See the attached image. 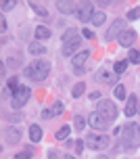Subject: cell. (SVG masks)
I'll return each instance as SVG.
<instances>
[{"label":"cell","instance_id":"obj_33","mask_svg":"<svg viewBox=\"0 0 140 159\" xmlns=\"http://www.w3.org/2000/svg\"><path fill=\"white\" fill-rule=\"evenodd\" d=\"M82 36H84V38H88V40H92V38H94V32H92V30H88V27H86L84 32H82Z\"/></svg>","mask_w":140,"mask_h":159},{"label":"cell","instance_id":"obj_5","mask_svg":"<svg viewBox=\"0 0 140 159\" xmlns=\"http://www.w3.org/2000/svg\"><path fill=\"white\" fill-rule=\"evenodd\" d=\"M29 96H31V88L19 86V90H17L15 96H13V109H21V107L29 101Z\"/></svg>","mask_w":140,"mask_h":159},{"label":"cell","instance_id":"obj_30","mask_svg":"<svg viewBox=\"0 0 140 159\" xmlns=\"http://www.w3.org/2000/svg\"><path fill=\"white\" fill-rule=\"evenodd\" d=\"M15 7H17L15 0H8V2L4 0V2H2V11H11V8H15Z\"/></svg>","mask_w":140,"mask_h":159},{"label":"cell","instance_id":"obj_21","mask_svg":"<svg viewBox=\"0 0 140 159\" xmlns=\"http://www.w3.org/2000/svg\"><path fill=\"white\" fill-rule=\"evenodd\" d=\"M128 69V61H117L115 63V67H113V71L117 73V75H121V73Z\"/></svg>","mask_w":140,"mask_h":159},{"label":"cell","instance_id":"obj_2","mask_svg":"<svg viewBox=\"0 0 140 159\" xmlns=\"http://www.w3.org/2000/svg\"><path fill=\"white\" fill-rule=\"evenodd\" d=\"M48 71H50V63H48L46 59H36L34 63H29L25 67V75L31 80H36V82H42V80H46Z\"/></svg>","mask_w":140,"mask_h":159},{"label":"cell","instance_id":"obj_14","mask_svg":"<svg viewBox=\"0 0 140 159\" xmlns=\"http://www.w3.org/2000/svg\"><path fill=\"white\" fill-rule=\"evenodd\" d=\"M56 8H59L61 13H78L75 2H65V0H59V2H56Z\"/></svg>","mask_w":140,"mask_h":159},{"label":"cell","instance_id":"obj_32","mask_svg":"<svg viewBox=\"0 0 140 159\" xmlns=\"http://www.w3.org/2000/svg\"><path fill=\"white\" fill-rule=\"evenodd\" d=\"M52 115H55V113H52V109H44V111H42V119H50Z\"/></svg>","mask_w":140,"mask_h":159},{"label":"cell","instance_id":"obj_15","mask_svg":"<svg viewBox=\"0 0 140 159\" xmlns=\"http://www.w3.org/2000/svg\"><path fill=\"white\" fill-rule=\"evenodd\" d=\"M96 80H98V82H107V84H115L117 82V73H109L107 69H101Z\"/></svg>","mask_w":140,"mask_h":159},{"label":"cell","instance_id":"obj_8","mask_svg":"<svg viewBox=\"0 0 140 159\" xmlns=\"http://www.w3.org/2000/svg\"><path fill=\"white\" fill-rule=\"evenodd\" d=\"M79 44H82V38H79V34H78L75 38H71L69 42L63 44V55H65V57H71V55L75 57V50L79 48Z\"/></svg>","mask_w":140,"mask_h":159},{"label":"cell","instance_id":"obj_31","mask_svg":"<svg viewBox=\"0 0 140 159\" xmlns=\"http://www.w3.org/2000/svg\"><path fill=\"white\" fill-rule=\"evenodd\" d=\"M29 157H31V149H27V151L17 153V155H15V159H29Z\"/></svg>","mask_w":140,"mask_h":159},{"label":"cell","instance_id":"obj_4","mask_svg":"<svg viewBox=\"0 0 140 159\" xmlns=\"http://www.w3.org/2000/svg\"><path fill=\"white\" fill-rule=\"evenodd\" d=\"M109 136L105 134H94V132H90V134L86 136V144L90 147V149H94V151H101V149H107L109 147Z\"/></svg>","mask_w":140,"mask_h":159},{"label":"cell","instance_id":"obj_36","mask_svg":"<svg viewBox=\"0 0 140 159\" xmlns=\"http://www.w3.org/2000/svg\"><path fill=\"white\" fill-rule=\"evenodd\" d=\"M0 75L7 78V65H4V63H0Z\"/></svg>","mask_w":140,"mask_h":159},{"label":"cell","instance_id":"obj_34","mask_svg":"<svg viewBox=\"0 0 140 159\" xmlns=\"http://www.w3.org/2000/svg\"><path fill=\"white\" fill-rule=\"evenodd\" d=\"M84 143H86V140H75V153H82V149H84Z\"/></svg>","mask_w":140,"mask_h":159},{"label":"cell","instance_id":"obj_11","mask_svg":"<svg viewBox=\"0 0 140 159\" xmlns=\"http://www.w3.org/2000/svg\"><path fill=\"white\" fill-rule=\"evenodd\" d=\"M117 42H119L121 46H132L134 42H136V32H132V30L121 32V34H119V38H117Z\"/></svg>","mask_w":140,"mask_h":159},{"label":"cell","instance_id":"obj_18","mask_svg":"<svg viewBox=\"0 0 140 159\" xmlns=\"http://www.w3.org/2000/svg\"><path fill=\"white\" fill-rule=\"evenodd\" d=\"M36 38L38 40H48L50 38V30H48L46 25H38V27H36Z\"/></svg>","mask_w":140,"mask_h":159},{"label":"cell","instance_id":"obj_25","mask_svg":"<svg viewBox=\"0 0 140 159\" xmlns=\"http://www.w3.org/2000/svg\"><path fill=\"white\" fill-rule=\"evenodd\" d=\"M75 36H78V32H75V30H73V27H71V30H67V32L63 34L61 42H63V44H65V42H69V40H71V38H75Z\"/></svg>","mask_w":140,"mask_h":159},{"label":"cell","instance_id":"obj_29","mask_svg":"<svg viewBox=\"0 0 140 159\" xmlns=\"http://www.w3.org/2000/svg\"><path fill=\"white\" fill-rule=\"evenodd\" d=\"M128 19H140V7H134L132 11H130V13H128Z\"/></svg>","mask_w":140,"mask_h":159},{"label":"cell","instance_id":"obj_38","mask_svg":"<svg viewBox=\"0 0 140 159\" xmlns=\"http://www.w3.org/2000/svg\"><path fill=\"white\" fill-rule=\"evenodd\" d=\"M48 157H50V159H59V157H56V153H55V151H50V153H48Z\"/></svg>","mask_w":140,"mask_h":159},{"label":"cell","instance_id":"obj_9","mask_svg":"<svg viewBox=\"0 0 140 159\" xmlns=\"http://www.w3.org/2000/svg\"><path fill=\"white\" fill-rule=\"evenodd\" d=\"M92 8H94L92 2H84V4L78 8V13H75V15H78V19H79V21H84V23H86V21H90V19H92V15H94Z\"/></svg>","mask_w":140,"mask_h":159},{"label":"cell","instance_id":"obj_27","mask_svg":"<svg viewBox=\"0 0 140 159\" xmlns=\"http://www.w3.org/2000/svg\"><path fill=\"white\" fill-rule=\"evenodd\" d=\"M29 7L34 8V11H36L38 15H42V17H46V15H48V13H46V8H44V7H40V4H36V2H29Z\"/></svg>","mask_w":140,"mask_h":159},{"label":"cell","instance_id":"obj_12","mask_svg":"<svg viewBox=\"0 0 140 159\" xmlns=\"http://www.w3.org/2000/svg\"><path fill=\"white\" fill-rule=\"evenodd\" d=\"M88 57H90V50H82V52H78V55L73 57V67H75V69H84V63H86Z\"/></svg>","mask_w":140,"mask_h":159},{"label":"cell","instance_id":"obj_20","mask_svg":"<svg viewBox=\"0 0 140 159\" xmlns=\"http://www.w3.org/2000/svg\"><path fill=\"white\" fill-rule=\"evenodd\" d=\"M84 90H86V84L84 82H78L75 86H73V90H71V94H73V98H78V96L84 94Z\"/></svg>","mask_w":140,"mask_h":159},{"label":"cell","instance_id":"obj_7","mask_svg":"<svg viewBox=\"0 0 140 159\" xmlns=\"http://www.w3.org/2000/svg\"><path fill=\"white\" fill-rule=\"evenodd\" d=\"M88 124H90L94 130H107V128H109V121L102 117L101 113H96V111L90 113V117H88Z\"/></svg>","mask_w":140,"mask_h":159},{"label":"cell","instance_id":"obj_28","mask_svg":"<svg viewBox=\"0 0 140 159\" xmlns=\"http://www.w3.org/2000/svg\"><path fill=\"white\" fill-rule=\"evenodd\" d=\"M115 96L117 98H125V86L124 84H117L115 86Z\"/></svg>","mask_w":140,"mask_h":159},{"label":"cell","instance_id":"obj_26","mask_svg":"<svg viewBox=\"0 0 140 159\" xmlns=\"http://www.w3.org/2000/svg\"><path fill=\"white\" fill-rule=\"evenodd\" d=\"M50 109H52V113H55V115H61V113L65 111V105H63L61 101H56V103L52 105V107H50Z\"/></svg>","mask_w":140,"mask_h":159},{"label":"cell","instance_id":"obj_16","mask_svg":"<svg viewBox=\"0 0 140 159\" xmlns=\"http://www.w3.org/2000/svg\"><path fill=\"white\" fill-rule=\"evenodd\" d=\"M27 50H29V55H36V57H42L44 52H46L44 44H40V42H31L29 46H27Z\"/></svg>","mask_w":140,"mask_h":159},{"label":"cell","instance_id":"obj_40","mask_svg":"<svg viewBox=\"0 0 140 159\" xmlns=\"http://www.w3.org/2000/svg\"><path fill=\"white\" fill-rule=\"evenodd\" d=\"M98 159H109V157H98Z\"/></svg>","mask_w":140,"mask_h":159},{"label":"cell","instance_id":"obj_3","mask_svg":"<svg viewBox=\"0 0 140 159\" xmlns=\"http://www.w3.org/2000/svg\"><path fill=\"white\" fill-rule=\"evenodd\" d=\"M96 113H101L102 117L107 119H115L117 117V107L113 101H109V98H101L98 101V105H96Z\"/></svg>","mask_w":140,"mask_h":159},{"label":"cell","instance_id":"obj_39","mask_svg":"<svg viewBox=\"0 0 140 159\" xmlns=\"http://www.w3.org/2000/svg\"><path fill=\"white\" fill-rule=\"evenodd\" d=\"M63 159H75V157H71V155H65V157H63Z\"/></svg>","mask_w":140,"mask_h":159},{"label":"cell","instance_id":"obj_23","mask_svg":"<svg viewBox=\"0 0 140 159\" xmlns=\"http://www.w3.org/2000/svg\"><path fill=\"white\" fill-rule=\"evenodd\" d=\"M73 126H75V130H84L86 128V119L82 117V115H75V117H73Z\"/></svg>","mask_w":140,"mask_h":159},{"label":"cell","instance_id":"obj_37","mask_svg":"<svg viewBox=\"0 0 140 159\" xmlns=\"http://www.w3.org/2000/svg\"><path fill=\"white\" fill-rule=\"evenodd\" d=\"M0 30H2V32H7V19H4V17L0 19Z\"/></svg>","mask_w":140,"mask_h":159},{"label":"cell","instance_id":"obj_17","mask_svg":"<svg viewBox=\"0 0 140 159\" xmlns=\"http://www.w3.org/2000/svg\"><path fill=\"white\" fill-rule=\"evenodd\" d=\"M29 140L31 143H40L42 140V128L40 126H29Z\"/></svg>","mask_w":140,"mask_h":159},{"label":"cell","instance_id":"obj_6","mask_svg":"<svg viewBox=\"0 0 140 159\" xmlns=\"http://www.w3.org/2000/svg\"><path fill=\"white\" fill-rule=\"evenodd\" d=\"M121 32H125V21H124V19H115V21H113V25L109 27V32L105 34V40H107V42H111V40L119 38V34H121Z\"/></svg>","mask_w":140,"mask_h":159},{"label":"cell","instance_id":"obj_24","mask_svg":"<svg viewBox=\"0 0 140 159\" xmlns=\"http://www.w3.org/2000/svg\"><path fill=\"white\" fill-rule=\"evenodd\" d=\"M128 59H130L132 63L140 65V50H136V48H132V50H130V55H128Z\"/></svg>","mask_w":140,"mask_h":159},{"label":"cell","instance_id":"obj_1","mask_svg":"<svg viewBox=\"0 0 140 159\" xmlns=\"http://www.w3.org/2000/svg\"><path fill=\"white\" fill-rule=\"evenodd\" d=\"M119 134H121V143H124L125 149H136V147H140V126L138 124H125L119 130Z\"/></svg>","mask_w":140,"mask_h":159},{"label":"cell","instance_id":"obj_19","mask_svg":"<svg viewBox=\"0 0 140 159\" xmlns=\"http://www.w3.org/2000/svg\"><path fill=\"white\" fill-rule=\"evenodd\" d=\"M69 132H71V126H63L61 130L55 134L56 140H59V143H61V140H67V138H69Z\"/></svg>","mask_w":140,"mask_h":159},{"label":"cell","instance_id":"obj_10","mask_svg":"<svg viewBox=\"0 0 140 159\" xmlns=\"http://www.w3.org/2000/svg\"><path fill=\"white\" fill-rule=\"evenodd\" d=\"M4 140H7L8 144H17L19 140H21V130L15 126H8L7 132H4Z\"/></svg>","mask_w":140,"mask_h":159},{"label":"cell","instance_id":"obj_13","mask_svg":"<svg viewBox=\"0 0 140 159\" xmlns=\"http://www.w3.org/2000/svg\"><path fill=\"white\" fill-rule=\"evenodd\" d=\"M136 109H138V98L136 96H128V103H125V115L128 117H132L134 113H136Z\"/></svg>","mask_w":140,"mask_h":159},{"label":"cell","instance_id":"obj_35","mask_svg":"<svg viewBox=\"0 0 140 159\" xmlns=\"http://www.w3.org/2000/svg\"><path fill=\"white\" fill-rule=\"evenodd\" d=\"M7 117H8V121H19L21 115H19V113H11V115H7Z\"/></svg>","mask_w":140,"mask_h":159},{"label":"cell","instance_id":"obj_22","mask_svg":"<svg viewBox=\"0 0 140 159\" xmlns=\"http://www.w3.org/2000/svg\"><path fill=\"white\" fill-rule=\"evenodd\" d=\"M105 19H107L105 13H94L90 21H92V25H102V23H105Z\"/></svg>","mask_w":140,"mask_h":159}]
</instances>
